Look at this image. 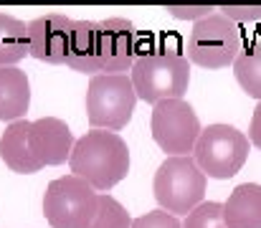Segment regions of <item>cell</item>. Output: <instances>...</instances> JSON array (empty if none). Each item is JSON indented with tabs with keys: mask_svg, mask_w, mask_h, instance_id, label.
Masks as SVG:
<instances>
[{
	"mask_svg": "<svg viewBox=\"0 0 261 228\" xmlns=\"http://www.w3.org/2000/svg\"><path fill=\"white\" fill-rule=\"evenodd\" d=\"M69 165L71 175L87 180L96 193H107L127 178L129 147L117 132L91 130L82 140H76Z\"/></svg>",
	"mask_w": 261,
	"mask_h": 228,
	"instance_id": "6da1fadb",
	"label": "cell"
},
{
	"mask_svg": "<svg viewBox=\"0 0 261 228\" xmlns=\"http://www.w3.org/2000/svg\"><path fill=\"white\" fill-rule=\"evenodd\" d=\"M129 79L137 99L155 107L165 99H182L190 84V64L188 56L177 51H150L137 56Z\"/></svg>",
	"mask_w": 261,
	"mask_h": 228,
	"instance_id": "7a4b0ae2",
	"label": "cell"
},
{
	"mask_svg": "<svg viewBox=\"0 0 261 228\" xmlns=\"http://www.w3.org/2000/svg\"><path fill=\"white\" fill-rule=\"evenodd\" d=\"M205 180V172L190 155L168 157L155 172L152 193L163 211L173 216H188L203 203Z\"/></svg>",
	"mask_w": 261,
	"mask_h": 228,
	"instance_id": "3957f363",
	"label": "cell"
},
{
	"mask_svg": "<svg viewBox=\"0 0 261 228\" xmlns=\"http://www.w3.org/2000/svg\"><path fill=\"white\" fill-rule=\"evenodd\" d=\"M241 48H244V38L239 26L216 10L213 15L193 23L188 38V61L200 69L218 71L233 66Z\"/></svg>",
	"mask_w": 261,
	"mask_h": 228,
	"instance_id": "277c9868",
	"label": "cell"
},
{
	"mask_svg": "<svg viewBox=\"0 0 261 228\" xmlns=\"http://www.w3.org/2000/svg\"><path fill=\"white\" fill-rule=\"evenodd\" d=\"M99 198L87 180L64 175L48 183L43 193V216L51 228H89L99 213Z\"/></svg>",
	"mask_w": 261,
	"mask_h": 228,
	"instance_id": "5b68a950",
	"label": "cell"
},
{
	"mask_svg": "<svg viewBox=\"0 0 261 228\" xmlns=\"http://www.w3.org/2000/svg\"><path fill=\"white\" fill-rule=\"evenodd\" d=\"M137 104L135 84L127 74H96L87 89V119L94 130L117 132L129 124Z\"/></svg>",
	"mask_w": 261,
	"mask_h": 228,
	"instance_id": "8992f818",
	"label": "cell"
},
{
	"mask_svg": "<svg viewBox=\"0 0 261 228\" xmlns=\"http://www.w3.org/2000/svg\"><path fill=\"white\" fill-rule=\"evenodd\" d=\"M249 157V137L231 124H208L193 150V160L213 180L233 178Z\"/></svg>",
	"mask_w": 261,
	"mask_h": 228,
	"instance_id": "52a82bcc",
	"label": "cell"
},
{
	"mask_svg": "<svg viewBox=\"0 0 261 228\" xmlns=\"http://www.w3.org/2000/svg\"><path fill=\"white\" fill-rule=\"evenodd\" d=\"M152 140L170 157H182L195 150L203 132L195 109L185 99H165L152 107Z\"/></svg>",
	"mask_w": 261,
	"mask_h": 228,
	"instance_id": "ba28073f",
	"label": "cell"
},
{
	"mask_svg": "<svg viewBox=\"0 0 261 228\" xmlns=\"http://www.w3.org/2000/svg\"><path fill=\"white\" fill-rule=\"evenodd\" d=\"M74 20L64 13H46L28 23V41H31V56L43 64H66L69 54V38H71Z\"/></svg>",
	"mask_w": 261,
	"mask_h": 228,
	"instance_id": "9c48e42d",
	"label": "cell"
},
{
	"mask_svg": "<svg viewBox=\"0 0 261 228\" xmlns=\"http://www.w3.org/2000/svg\"><path fill=\"white\" fill-rule=\"evenodd\" d=\"M101 28V74H127L137 61V31L127 18H107Z\"/></svg>",
	"mask_w": 261,
	"mask_h": 228,
	"instance_id": "30bf717a",
	"label": "cell"
},
{
	"mask_svg": "<svg viewBox=\"0 0 261 228\" xmlns=\"http://www.w3.org/2000/svg\"><path fill=\"white\" fill-rule=\"evenodd\" d=\"M0 160L18 175H33L43 167L33 142V122L18 119L5 127L0 137Z\"/></svg>",
	"mask_w": 261,
	"mask_h": 228,
	"instance_id": "8fae6325",
	"label": "cell"
},
{
	"mask_svg": "<svg viewBox=\"0 0 261 228\" xmlns=\"http://www.w3.org/2000/svg\"><path fill=\"white\" fill-rule=\"evenodd\" d=\"M66 66L79 74H101V28L94 20H74Z\"/></svg>",
	"mask_w": 261,
	"mask_h": 228,
	"instance_id": "7c38bea8",
	"label": "cell"
},
{
	"mask_svg": "<svg viewBox=\"0 0 261 228\" xmlns=\"http://www.w3.org/2000/svg\"><path fill=\"white\" fill-rule=\"evenodd\" d=\"M33 142L36 152L46 165H61L71 157V150L76 145L69 124L59 117H41L33 122Z\"/></svg>",
	"mask_w": 261,
	"mask_h": 228,
	"instance_id": "4fadbf2b",
	"label": "cell"
},
{
	"mask_svg": "<svg viewBox=\"0 0 261 228\" xmlns=\"http://www.w3.org/2000/svg\"><path fill=\"white\" fill-rule=\"evenodd\" d=\"M31 107V81L18 66H0V122H18Z\"/></svg>",
	"mask_w": 261,
	"mask_h": 228,
	"instance_id": "5bb4252c",
	"label": "cell"
},
{
	"mask_svg": "<svg viewBox=\"0 0 261 228\" xmlns=\"http://www.w3.org/2000/svg\"><path fill=\"white\" fill-rule=\"evenodd\" d=\"M223 221L228 228H261V185L244 183L233 188L223 203Z\"/></svg>",
	"mask_w": 261,
	"mask_h": 228,
	"instance_id": "9a60e30c",
	"label": "cell"
},
{
	"mask_svg": "<svg viewBox=\"0 0 261 228\" xmlns=\"http://www.w3.org/2000/svg\"><path fill=\"white\" fill-rule=\"evenodd\" d=\"M25 56H31L28 23L0 13V66H15Z\"/></svg>",
	"mask_w": 261,
	"mask_h": 228,
	"instance_id": "2e32d148",
	"label": "cell"
},
{
	"mask_svg": "<svg viewBox=\"0 0 261 228\" xmlns=\"http://www.w3.org/2000/svg\"><path fill=\"white\" fill-rule=\"evenodd\" d=\"M233 76L249 96L261 102V36L244 43L239 59L233 61Z\"/></svg>",
	"mask_w": 261,
	"mask_h": 228,
	"instance_id": "e0dca14e",
	"label": "cell"
},
{
	"mask_svg": "<svg viewBox=\"0 0 261 228\" xmlns=\"http://www.w3.org/2000/svg\"><path fill=\"white\" fill-rule=\"evenodd\" d=\"M89 228H132V218L117 198H112L109 193H101L99 213H96L94 223Z\"/></svg>",
	"mask_w": 261,
	"mask_h": 228,
	"instance_id": "ac0fdd59",
	"label": "cell"
},
{
	"mask_svg": "<svg viewBox=\"0 0 261 228\" xmlns=\"http://www.w3.org/2000/svg\"><path fill=\"white\" fill-rule=\"evenodd\" d=\"M182 228H228L223 221V203L208 200L190 211L182 221Z\"/></svg>",
	"mask_w": 261,
	"mask_h": 228,
	"instance_id": "d6986e66",
	"label": "cell"
},
{
	"mask_svg": "<svg viewBox=\"0 0 261 228\" xmlns=\"http://www.w3.org/2000/svg\"><path fill=\"white\" fill-rule=\"evenodd\" d=\"M132 228H182V223L177 221V216L160 208V211H150V213L135 218Z\"/></svg>",
	"mask_w": 261,
	"mask_h": 228,
	"instance_id": "ffe728a7",
	"label": "cell"
},
{
	"mask_svg": "<svg viewBox=\"0 0 261 228\" xmlns=\"http://www.w3.org/2000/svg\"><path fill=\"white\" fill-rule=\"evenodd\" d=\"M218 13L226 15L228 20H233L236 26L261 20V5H226V8H218Z\"/></svg>",
	"mask_w": 261,
	"mask_h": 228,
	"instance_id": "44dd1931",
	"label": "cell"
},
{
	"mask_svg": "<svg viewBox=\"0 0 261 228\" xmlns=\"http://www.w3.org/2000/svg\"><path fill=\"white\" fill-rule=\"evenodd\" d=\"M216 10H218V8H211V5H190V8L173 5V8H168V13H170L173 18H177V20H193V23H198V20L213 15Z\"/></svg>",
	"mask_w": 261,
	"mask_h": 228,
	"instance_id": "7402d4cb",
	"label": "cell"
},
{
	"mask_svg": "<svg viewBox=\"0 0 261 228\" xmlns=\"http://www.w3.org/2000/svg\"><path fill=\"white\" fill-rule=\"evenodd\" d=\"M249 142L261 150V102L256 104L254 117H251V124H249Z\"/></svg>",
	"mask_w": 261,
	"mask_h": 228,
	"instance_id": "603a6c76",
	"label": "cell"
}]
</instances>
